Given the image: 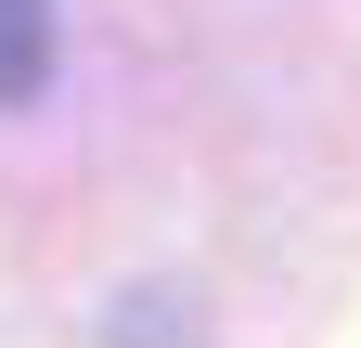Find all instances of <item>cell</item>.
<instances>
[{"mask_svg":"<svg viewBox=\"0 0 361 348\" xmlns=\"http://www.w3.org/2000/svg\"><path fill=\"white\" fill-rule=\"evenodd\" d=\"M52 77V0H0V104H39Z\"/></svg>","mask_w":361,"mask_h":348,"instance_id":"cell-1","label":"cell"}]
</instances>
